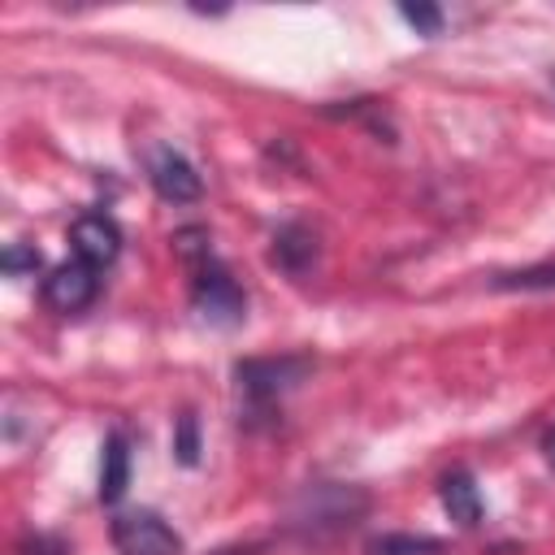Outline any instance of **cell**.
Returning <instances> with one entry per match:
<instances>
[{"label": "cell", "instance_id": "6da1fadb", "mask_svg": "<svg viewBox=\"0 0 555 555\" xmlns=\"http://www.w3.org/2000/svg\"><path fill=\"white\" fill-rule=\"evenodd\" d=\"M369 512V494L360 486H343V481H317L308 486L295 507H291V529L325 538L338 529H351L360 516Z\"/></svg>", "mask_w": 555, "mask_h": 555}, {"label": "cell", "instance_id": "7a4b0ae2", "mask_svg": "<svg viewBox=\"0 0 555 555\" xmlns=\"http://www.w3.org/2000/svg\"><path fill=\"white\" fill-rule=\"evenodd\" d=\"M308 373H312V356H260L234 364V382L251 408H269L278 395L295 390Z\"/></svg>", "mask_w": 555, "mask_h": 555}, {"label": "cell", "instance_id": "3957f363", "mask_svg": "<svg viewBox=\"0 0 555 555\" xmlns=\"http://www.w3.org/2000/svg\"><path fill=\"white\" fill-rule=\"evenodd\" d=\"M191 308L208 325H238L247 317V299H243L238 282L225 273V264L217 256L208 264L191 269Z\"/></svg>", "mask_w": 555, "mask_h": 555}, {"label": "cell", "instance_id": "277c9868", "mask_svg": "<svg viewBox=\"0 0 555 555\" xmlns=\"http://www.w3.org/2000/svg\"><path fill=\"white\" fill-rule=\"evenodd\" d=\"M113 546H117V555H182V538L152 507L117 512L113 516Z\"/></svg>", "mask_w": 555, "mask_h": 555}, {"label": "cell", "instance_id": "5b68a950", "mask_svg": "<svg viewBox=\"0 0 555 555\" xmlns=\"http://www.w3.org/2000/svg\"><path fill=\"white\" fill-rule=\"evenodd\" d=\"M147 178H152L156 195L169 199V204H195V199L204 195V182H199L195 165H191L182 152L165 147V143H156V147L147 152Z\"/></svg>", "mask_w": 555, "mask_h": 555}, {"label": "cell", "instance_id": "8992f818", "mask_svg": "<svg viewBox=\"0 0 555 555\" xmlns=\"http://www.w3.org/2000/svg\"><path fill=\"white\" fill-rule=\"evenodd\" d=\"M100 291V278H95V264L87 260H65L56 264L48 278H43V304L56 308V312H82Z\"/></svg>", "mask_w": 555, "mask_h": 555}, {"label": "cell", "instance_id": "52a82bcc", "mask_svg": "<svg viewBox=\"0 0 555 555\" xmlns=\"http://www.w3.org/2000/svg\"><path fill=\"white\" fill-rule=\"evenodd\" d=\"M69 243H74V256L87 260V264H113L117 251H121V230L113 217L104 212H82L74 225H69Z\"/></svg>", "mask_w": 555, "mask_h": 555}, {"label": "cell", "instance_id": "ba28073f", "mask_svg": "<svg viewBox=\"0 0 555 555\" xmlns=\"http://www.w3.org/2000/svg\"><path fill=\"white\" fill-rule=\"evenodd\" d=\"M317 256H321V243H317V234H312L304 221H286V225L273 234L269 260H273L282 273H291V278H304V273L317 264Z\"/></svg>", "mask_w": 555, "mask_h": 555}, {"label": "cell", "instance_id": "9c48e42d", "mask_svg": "<svg viewBox=\"0 0 555 555\" xmlns=\"http://www.w3.org/2000/svg\"><path fill=\"white\" fill-rule=\"evenodd\" d=\"M438 499H442V507H447V516H451L455 525L473 529V525L481 520V494H477V481H473L464 468H455V473H447V477L438 481Z\"/></svg>", "mask_w": 555, "mask_h": 555}, {"label": "cell", "instance_id": "30bf717a", "mask_svg": "<svg viewBox=\"0 0 555 555\" xmlns=\"http://www.w3.org/2000/svg\"><path fill=\"white\" fill-rule=\"evenodd\" d=\"M126 486H130V447L113 429L104 438V455H100V499L104 503H117L126 494Z\"/></svg>", "mask_w": 555, "mask_h": 555}, {"label": "cell", "instance_id": "8fae6325", "mask_svg": "<svg viewBox=\"0 0 555 555\" xmlns=\"http://www.w3.org/2000/svg\"><path fill=\"white\" fill-rule=\"evenodd\" d=\"M364 555H447V542L425 533H377L364 542Z\"/></svg>", "mask_w": 555, "mask_h": 555}, {"label": "cell", "instance_id": "7c38bea8", "mask_svg": "<svg viewBox=\"0 0 555 555\" xmlns=\"http://www.w3.org/2000/svg\"><path fill=\"white\" fill-rule=\"evenodd\" d=\"M499 291H551L555 286V264H533L520 273H499L494 278Z\"/></svg>", "mask_w": 555, "mask_h": 555}, {"label": "cell", "instance_id": "4fadbf2b", "mask_svg": "<svg viewBox=\"0 0 555 555\" xmlns=\"http://www.w3.org/2000/svg\"><path fill=\"white\" fill-rule=\"evenodd\" d=\"M39 264H43V251H39L35 243H9V247L0 251V269H4L9 278L39 273Z\"/></svg>", "mask_w": 555, "mask_h": 555}, {"label": "cell", "instance_id": "5bb4252c", "mask_svg": "<svg viewBox=\"0 0 555 555\" xmlns=\"http://www.w3.org/2000/svg\"><path fill=\"white\" fill-rule=\"evenodd\" d=\"M173 455H178V464H199V421L191 416V412H182L178 416V425H173Z\"/></svg>", "mask_w": 555, "mask_h": 555}, {"label": "cell", "instance_id": "9a60e30c", "mask_svg": "<svg viewBox=\"0 0 555 555\" xmlns=\"http://www.w3.org/2000/svg\"><path fill=\"white\" fill-rule=\"evenodd\" d=\"M399 17L408 26H416L421 35H438L442 30V9L438 4H399Z\"/></svg>", "mask_w": 555, "mask_h": 555}, {"label": "cell", "instance_id": "2e32d148", "mask_svg": "<svg viewBox=\"0 0 555 555\" xmlns=\"http://www.w3.org/2000/svg\"><path fill=\"white\" fill-rule=\"evenodd\" d=\"M13 555H74V551H69V542L56 538V533H26V538L13 546Z\"/></svg>", "mask_w": 555, "mask_h": 555}, {"label": "cell", "instance_id": "e0dca14e", "mask_svg": "<svg viewBox=\"0 0 555 555\" xmlns=\"http://www.w3.org/2000/svg\"><path fill=\"white\" fill-rule=\"evenodd\" d=\"M546 455H551V464H555V429L546 434Z\"/></svg>", "mask_w": 555, "mask_h": 555}, {"label": "cell", "instance_id": "ac0fdd59", "mask_svg": "<svg viewBox=\"0 0 555 555\" xmlns=\"http://www.w3.org/2000/svg\"><path fill=\"white\" fill-rule=\"evenodd\" d=\"M551 82H555V74H551Z\"/></svg>", "mask_w": 555, "mask_h": 555}]
</instances>
